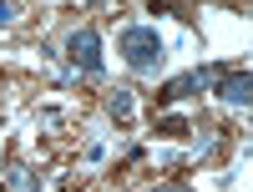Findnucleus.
<instances>
[{"instance_id":"5","label":"nucleus","mask_w":253,"mask_h":192,"mask_svg":"<svg viewBox=\"0 0 253 192\" xmlns=\"http://www.w3.org/2000/svg\"><path fill=\"white\" fill-rule=\"evenodd\" d=\"M5 192H41V182L26 172V167H10L5 172Z\"/></svg>"},{"instance_id":"6","label":"nucleus","mask_w":253,"mask_h":192,"mask_svg":"<svg viewBox=\"0 0 253 192\" xmlns=\"http://www.w3.org/2000/svg\"><path fill=\"white\" fill-rule=\"evenodd\" d=\"M107 112H112L117 121H132V91H112V101H107Z\"/></svg>"},{"instance_id":"1","label":"nucleus","mask_w":253,"mask_h":192,"mask_svg":"<svg viewBox=\"0 0 253 192\" xmlns=\"http://www.w3.org/2000/svg\"><path fill=\"white\" fill-rule=\"evenodd\" d=\"M122 56H126V66L132 71H157V61H162V36L152 26H126L122 36Z\"/></svg>"},{"instance_id":"2","label":"nucleus","mask_w":253,"mask_h":192,"mask_svg":"<svg viewBox=\"0 0 253 192\" xmlns=\"http://www.w3.org/2000/svg\"><path fill=\"white\" fill-rule=\"evenodd\" d=\"M66 56H71V66L76 71H101V36L91 31V26H81V31H71V40H66Z\"/></svg>"},{"instance_id":"4","label":"nucleus","mask_w":253,"mask_h":192,"mask_svg":"<svg viewBox=\"0 0 253 192\" xmlns=\"http://www.w3.org/2000/svg\"><path fill=\"white\" fill-rule=\"evenodd\" d=\"M248 86H253V81H248V66H238V71H228V76H223L218 96H223L228 106H248Z\"/></svg>"},{"instance_id":"8","label":"nucleus","mask_w":253,"mask_h":192,"mask_svg":"<svg viewBox=\"0 0 253 192\" xmlns=\"http://www.w3.org/2000/svg\"><path fill=\"white\" fill-rule=\"evenodd\" d=\"M152 192H187L182 182H167V187H152Z\"/></svg>"},{"instance_id":"7","label":"nucleus","mask_w":253,"mask_h":192,"mask_svg":"<svg viewBox=\"0 0 253 192\" xmlns=\"http://www.w3.org/2000/svg\"><path fill=\"white\" fill-rule=\"evenodd\" d=\"M15 20V0H0V26H10Z\"/></svg>"},{"instance_id":"3","label":"nucleus","mask_w":253,"mask_h":192,"mask_svg":"<svg viewBox=\"0 0 253 192\" xmlns=\"http://www.w3.org/2000/svg\"><path fill=\"white\" fill-rule=\"evenodd\" d=\"M213 76H218V66H203V71H187V76H177V81H167L157 101H182V96H193V91H203V86H208V81H213Z\"/></svg>"}]
</instances>
